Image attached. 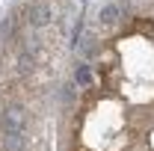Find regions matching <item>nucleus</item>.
Here are the masks:
<instances>
[{"instance_id": "f257e3e1", "label": "nucleus", "mask_w": 154, "mask_h": 151, "mask_svg": "<svg viewBox=\"0 0 154 151\" xmlns=\"http://www.w3.org/2000/svg\"><path fill=\"white\" fill-rule=\"evenodd\" d=\"M0 145L3 151H24L27 145V128L21 107H6L0 116Z\"/></svg>"}, {"instance_id": "f03ea898", "label": "nucleus", "mask_w": 154, "mask_h": 151, "mask_svg": "<svg viewBox=\"0 0 154 151\" xmlns=\"http://www.w3.org/2000/svg\"><path fill=\"white\" fill-rule=\"evenodd\" d=\"M51 18H54L51 3H45V0H33V3L27 6V24H30V27H45Z\"/></svg>"}, {"instance_id": "7ed1b4c3", "label": "nucleus", "mask_w": 154, "mask_h": 151, "mask_svg": "<svg viewBox=\"0 0 154 151\" xmlns=\"http://www.w3.org/2000/svg\"><path fill=\"white\" fill-rule=\"evenodd\" d=\"M119 12H122V6H119V3H107V6L101 9V15H98V18H101L104 27H113L116 21H119Z\"/></svg>"}, {"instance_id": "20e7f679", "label": "nucleus", "mask_w": 154, "mask_h": 151, "mask_svg": "<svg viewBox=\"0 0 154 151\" xmlns=\"http://www.w3.org/2000/svg\"><path fill=\"white\" fill-rule=\"evenodd\" d=\"M74 80H77V86H89V80H92V74H89V65H77L74 68Z\"/></svg>"}, {"instance_id": "39448f33", "label": "nucleus", "mask_w": 154, "mask_h": 151, "mask_svg": "<svg viewBox=\"0 0 154 151\" xmlns=\"http://www.w3.org/2000/svg\"><path fill=\"white\" fill-rule=\"evenodd\" d=\"M18 65H21V71H27V68L33 65V57H30L27 51H21V57H18Z\"/></svg>"}, {"instance_id": "423d86ee", "label": "nucleus", "mask_w": 154, "mask_h": 151, "mask_svg": "<svg viewBox=\"0 0 154 151\" xmlns=\"http://www.w3.org/2000/svg\"><path fill=\"white\" fill-rule=\"evenodd\" d=\"M12 30H15V21H12V18H6V21H3V24H0V33H3V36H6V39L12 36Z\"/></svg>"}]
</instances>
